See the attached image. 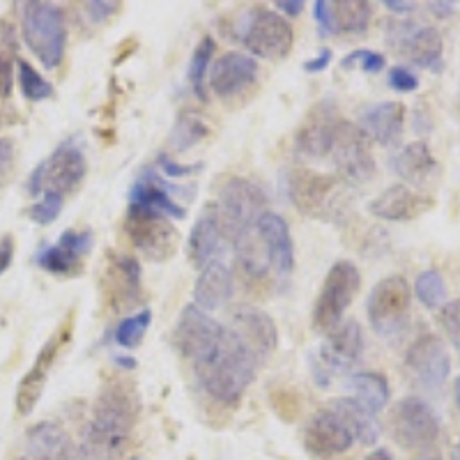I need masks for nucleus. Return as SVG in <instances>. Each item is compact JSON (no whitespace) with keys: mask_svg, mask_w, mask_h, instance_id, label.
Segmentation results:
<instances>
[{"mask_svg":"<svg viewBox=\"0 0 460 460\" xmlns=\"http://www.w3.org/2000/svg\"><path fill=\"white\" fill-rule=\"evenodd\" d=\"M141 417V394L125 373L102 382L84 439L74 447L72 460H120Z\"/></svg>","mask_w":460,"mask_h":460,"instance_id":"nucleus-1","label":"nucleus"},{"mask_svg":"<svg viewBox=\"0 0 460 460\" xmlns=\"http://www.w3.org/2000/svg\"><path fill=\"white\" fill-rule=\"evenodd\" d=\"M256 357L246 350L242 341L224 324V341L212 359L194 367L196 380L208 396L224 405H235L246 392V387L256 380L261 371Z\"/></svg>","mask_w":460,"mask_h":460,"instance_id":"nucleus-2","label":"nucleus"},{"mask_svg":"<svg viewBox=\"0 0 460 460\" xmlns=\"http://www.w3.org/2000/svg\"><path fill=\"white\" fill-rule=\"evenodd\" d=\"M288 199L302 215L334 221L350 205V196L343 191V180L336 175L293 168L286 175Z\"/></svg>","mask_w":460,"mask_h":460,"instance_id":"nucleus-3","label":"nucleus"},{"mask_svg":"<svg viewBox=\"0 0 460 460\" xmlns=\"http://www.w3.org/2000/svg\"><path fill=\"white\" fill-rule=\"evenodd\" d=\"M22 32L28 49L47 69L63 63L67 49V22L65 12L53 3L28 0L22 5Z\"/></svg>","mask_w":460,"mask_h":460,"instance_id":"nucleus-4","label":"nucleus"},{"mask_svg":"<svg viewBox=\"0 0 460 460\" xmlns=\"http://www.w3.org/2000/svg\"><path fill=\"white\" fill-rule=\"evenodd\" d=\"M217 209L224 237L237 244L256 230L258 219L267 212V196L256 182L233 175L221 187Z\"/></svg>","mask_w":460,"mask_h":460,"instance_id":"nucleus-5","label":"nucleus"},{"mask_svg":"<svg viewBox=\"0 0 460 460\" xmlns=\"http://www.w3.org/2000/svg\"><path fill=\"white\" fill-rule=\"evenodd\" d=\"M85 172H88V162L84 150L76 138H69L60 143L44 162L37 164L28 178L26 189L31 196L58 194L65 199L81 187Z\"/></svg>","mask_w":460,"mask_h":460,"instance_id":"nucleus-6","label":"nucleus"},{"mask_svg":"<svg viewBox=\"0 0 460 460\" xmlns=\"http://www.w3.org/2000/svg\"><path fill=\"white\" fill-rule=\"evenodd\" d=\"M361 286V274L352 261H339L330 267L314 306V327L320 334L332 332L343 323V314L350 309Z\"/></svg>","mask_w":460,"mask_h":460,"instance_id":"nucleus-7","label":"nucleus"},{"mask_svg":"<svg viewBox=\"0 0 460 460\" xmlns=\"http://www.w3.org/2000/svg\"><path fill=\"white\" fill-rule=\"evenodd\" d=\"M412 293L410 283L398 274L382 279L368 295L367 314L373 332L385 339H396L408 330Z\"/></svg>","mask_w":460,"mask_h":460,"instance_id":"nucleus-8","label":"nucleus"},{"mask_svg":"<svg viewBox=\"0 0 460 460\" xmlns=\"http://www.w3.org/2000/svg\"><path fill=\"white\" fill-rule=\"evenodd\" d=\"M327 336L330 339L311 357V373L318 387H330L332 377L355 367L364 352V334L357 320H345Z\"/></svg>","mask_w":460,"mask_h":460,"instance_id":"nucleus-9","label":"nucleus"},{"mask_svg":"<svg viewBox=\"0 0 460 460\" xmlns=\"http://www.w3.org/2000/svg\"><path fill=\"white\" fill-rule=\"evenodd\" d=\"M221 341H224V324L209 318L194 304L184 306L171 334L172 348L180 357L194 361V367L212 359L219 350Z\"/></svg>","mask_w":460,"mask_h":460,"instance_id":"nucleus-10","label":"nucleus"},{"mask_svg":"<svg viewBox=\"0 0 460 460\" xmlns=\"http://www.w3.org/2000/svg\"><path fill=\"white\" fill-rule=\"evenodd\" d=\"M125 233L131 244L141 249L147 261L164 262L175 253L180 233L168 217L152 212V209L129 205L125 215Z\"/></svg>","mask_w":460,"mask_h":460,"instance_id":"nucleus-11","label":"nucleus"},{"mask_svg":"<svg viewBox=\"0 0 460 460\" xmlns=\"http://www.w3.org/2000/svg\"><path fill=\"white\" fill-rule=\"evenodd\" d=\"M389 429L402 449L424 451L438 442L439 419L424 398L408 396L401 398L392 408Z\"/></svg>","mask_w":460,"mask_h":460,"instance_id":"nucleus-12","label":"nucleus"},{"mask_svg":"<svg viewBox=\"0 0 460 460\" xmlns=\"http://www.w3.org/2000/svg\"><path fill=\"white\" fill-rule=\"evenodd\" d=\"M387 42L408 63L439 72L445 65V42L438 28L414 22H389Z\"/></svg>","mask_w":460,"mask_h":460,"instance_id":"nucleus-13","label":"nucleus"},{"mask_svg":"<svg viewBox=\"0 0 460 460\" xmlns=\"http://www.w3.org/2000/svg\"><path fill=\"white\" fill-rule=\"evenodd\" d=\"M330 157L343 182L364 184L376 175L371 138L350 120H341V125L336 127Z\"/></svg>","mask_w":460,"mask_h":460,"instance_id":"nucleus-14","label":"nucleus"},{"mask_svg":"<svg viewBox=\"0 0 460 460\" xmlns=\"http://www.w3.org/2000/svg\"><path fill=\"white\" fill-rule=\"evenodd\" d=\"M405 368L419 389L438 394L451 376V357L442 339L435 334L419 336L408 348Z\"/></svg>","mask_w":460,"mask_h":460,"instance_id":"nucleus-15","label":"nucleus"},{"mask_svg":"<svg viewBox=\"0 0 460 460\" xmlns=\"http://www.w3.org/2000/svg\"><path fill=\"white\" fill-rule=\"evenodd\" d=\"M242 42L256 58L283 60L295 42L293 28L281 14L272 10H256L242 35Z\"/></svg>","mask_w":460,"mask_h":460,"instance_id":"nucleus-16","label":"nucleus"},{"mask_svg":"<svg viewBox=\"0 0 460 460\" xmlns=\"http://www.w3.org/2000/svg\"><path fill=\"white\" fill-rule=\"evenodd\" d=\"M339 106L334 100H320L306 111L295 137V150L306 159H323L330 155L336 127L341 125Z\"/></svg>","mask_w":460,"mask_h":460,"instance_id":"nucleus-17","label":"nucleus"},{"mask_svg":"<svg viewBox=\"0 0 460 460\" xmlns=\"http://www.w3.org/2000/svg\"><path fill=\"white\" fill-rule=\"evenodd\" d=\"M69 336H72V315H69V318L65 320L63 327L42 345V350L37 352L35 357V364H32L31 371L22 377L19 387H16L14 402L16 412L22 414V417H28V414L37 408V402H40V398H42L44 394V387H47L53 361H56L58 352H60V348L65 345V341H69Z\"/></svg>","mask_w":460,"mask_h":460,"instance_id":"nucleus-18","label":"nucleus"},{"mask_svg":"<svg viewBox=\"0 0 460 460\" xmlns=\"http://www.w3.org/2000/svg\"><path fill=\"white\" fill-rule=\"evenodd\" d=\"M141 262L122 253H109L104 274V295L113 311L137 309L143 299Z\"/></svg>","mask_w":460,"mask_h":460,"instance_id":"nucleus-19","label":"nucleus"},{"mask_svg":"<svg viewBox=\"0 0 460 460\" xmlns=\"http://www.w3.org/2000/svg\"><path fill=\"white\" fill-rule=\"evenodd\" d=\"M304 449L318 458H330L350 451L355 445V435L350 433L348 424L332 408L318 410L304 426L302 433Z\"/></svg>","mask_w":460,"mask_h":460,"instance_id":"nucleus-20","label":"nucleus"},{"mask_svg":"<svg viewBox=\"0 0 460 460\" xmlns=\"http://www.w3.org/2000/svg\"><path fill=\"white\" fill-rule=\"evenodd\" d=\"M189 191H194V187H172L155 168L146 166L138 172L134 187L129 189V205L152 209V212H159V215L168 217V219H184L187 209L178 205L172 194L191 196Z\"/></svg>","mask_w":460,"mask_h":460,"instance_id":"nucleus-21","label":"nucleus"},{"mask_svg":"<svg viewBox=\"0 0 460 460\" xmlns=\"http://www.w3.org/2000/svg\"><path fill=\"white\" fill-rule=\"evenodd\" d=\"M228 330L242 341L246 350L256 357L261 367L277 350V324H274V320L265 311L256 309V306H242V309H237L233 318H230Z\"/></svg>","mask_w":460,"mask_h":460,"instance_id":"nucleus-22","label":"nucleus"},{"mask_svg":"<svg viewBox=\"0 0 460 460\" xmlns=\"http://www.w3.org/2000/svg\"><path fill=\"white\" fill-rule=\"evenodd\" d=\"M315 22L324 35H359L373 19V7L367 0H315Z\"/></svg>","mask_w":460,"mask_h":460,"instance_id":"nucleus-23","label":"nucleus"},{"mask_svg":"<svg viewBox=\"0 0 460 460\" xmlns=\"http://www.w3.org/2000/svg\"><path fill=\"white\" fill-rule=\"evenodd\" d=\"M93 233L90 230H65L56 244L42 246L35 253V262L51 274H76L81 270V261L93 249Z\"/></svg>","mask_w":460,"mask_h":460,"instance_id":"nucleus-24","label":"nucleus"},{"mask_svg":"<svg viewBox=\"0 0 460 460\" xmlns=\"http://www.w3.org/2000/svg\"><path fill=\"white\" fill-rule=\"evenodd\" d=\"M435 208V199L408 184H392L368 203V212L385 221H412Z\"/></svg>","mask_w":460,"mask_h":460,"instance_id":"nucleus-25","label":"nucleus"},{"mask_svg":"<svg viewBox=\"0 0 460 460\" xmlns=\"http://www.w3.org/2000/svg\"><path fill=\"white\" fill-rule=\"evenodd\" d=\"M256 237L267 253V261L281 277H288L295 267V244L290 226L277 212L267 209L256 224Z\"/></svg>","mask_w":460,"mask_h":460,"instance_id":"nucleus-26","label":"nucleus"},{"mask_svg":"<svg viewBox=\"0 0 460 460\" xmlns=\"http://www.w3.org/2000/svg\"><path fill=\"white\" fill-rule=\"evenodd\" d=\"M258 65L252 56L228 51L219 58L209 74V88L215 90L217 97L230 100L244 93L249 85L256 84Z\"/></svg>","mask_w":460,"mask_h":460,"instance_id":"nucleus-27","label":"nucleus"},{"mask_svg":"<svg viewBox=\"0 0 460 460\" xmlns=\"http://www.w3.org/2000/svg\"><path fill=\"white\" fill-rule=\"evenodd\" d=\"M221 244H224V228H221L217 205H205L194 228L189 233L187 256L196 270H203L209 262L219 261Z\"/></svg>","mask_w":460,"mask_h":460,"instance_id":"nucleus-28","label":"nucleus"},{"mask_svg":"<svg viewBox=\"0 0 460 460\" xmlns=\"http://www.w3.org/2000/svg\"><path fill=\"white\" fill-rule=\"evenodd\" d=\"M402 125H405V106L401 102L373 104L359 115L361 131L385 147L396 146L401 141Z\"/></svg>","mask_w":460,"mask_h":460,"instance_id":"nucleus-29","label":"nucleus"},{"mask_svg":"<svg viewBox=\"0 0 460 460\" xmlns=\"http://www.w3.org/2000/svg\"><path fill=\"white\" fill-rule=\"evenodd\" d=\"M194 306L200 311H215L233 297V272L224 261L209 262L203 267L194 286Z\"/></svg>","mask_w":460,"mask_h":460,"instance_id":"nucleus-30","label":"nucleus"},{"mask_svg":"<svg viewBox=\"0 0 460 460\" xmlns=\"http://www.w3.org/2000/svg\"><path fill=\"white\" fill-rule=\"evenodd\" d=\"M26 456L37 460H72L74 445L56 421H40L26 435Z\"/></svg>","mask_w":460,"mask_h":460,"instance_id":"nucleus-31","label":"nucleus"},{"mask_svg":"<svg viewBox=\"0 0 460 460\" xmlns=\"http://www.w3.org/2000/svg\"><path fill=\"white\" fill-rule=\"evenodd\" d=\"M392 171L408 184H426L439 172V164L426 141H412L392 159Z\"/></svg>","mask_w":460,"mask_h":460,"instance_id":"nucleus-32","label":"nucleus"},{"mask_svg":"<svg viewBox=\"0 0 460 460\" xmlns=\"http://www.w3.org/2000/svg\"><path fill=\"white\" fill-rule=\"evenodd\" d=\"M341 419H343L350 433L355 435V442L359 445H376L377 438H380V426L376 421V414H371L368 410H364L355 398H339L330 405Z\"/></svg>","mask_w":460,"mask_h":460,"instance_id":"nucleus-33","label":"nucleus"},{"mask_svg":"<svg viewBox=\"0 0 460 460\" xmlns=\"http://www.w3.org/2000/svg\"><path fill=\"white\" fill-rule=\"evenodd\" d=\"M350 392H352V398L359 402L361 408L368 410L371 414H377L387 408L389 396H392L387 377L382 376V373H373V371H364V373H355V376H350Z\"/></svg>","mask_w":460,"mask_h":460,"instance_id":"nucleus-34","label":"nucleus"},{"mask_svg":"<svg viewBox=\"0 0 460 460\" xmlns=\"http://www.w3.org/2000/svg\"><path fill=\"white\" fill-rule=\"evenodd\" d=\"M208 118H203L196 111H182L175 120V127L171 131V146L175 152H187L194 146H199L203 138L209 137Z\"/></svg>","mask_w":460,"mask_h":460,"instance_id":"nucleus-35","label":"nucleus"},{"mask_svg":"<svg viewBox=\"0 0 460 460\" xmlns=\"http://www.w3.org/2000/svg\"><path fill=\"white\" fill-rule=\"evenodd\" d=\"M16 65V35L7 22H0V100L12 97Z\"/></svg>","mask_w":460,"mask_h":460,"instance_id":"nucleus-36","label":"nucleus"},{"mask_svg":"<svg viewBox=\"0 0 460 460\" xmlns=\"http://www.w3.org/2000/svg\"><path fill=\"white\" fill-rule=\"evenodd\" d=\"M215 47L217 44L212 37H203V40L196 44L194 53H191V63H189V84H191V90H194V94L200 102H208V93H205V74H208L212 56H215Z\"/></svg>","mask_w":460,"mask_h":460,"instance_id":"nucleus-37","label":"nucleus"},{"mask_svg":"<svg viewBox=\"0 0 460 460\" xmlns=\"http://www.w3.org/2000/svg\"><path fill=\"white\" fill-rule=\"evenodd\" d=\"M414 295L424 306L429 309H438L442 306L447 299V283L445 277L438 272V270H426L417 277L414 281Z\"/></svg>","mask_w":460,"mask_h":460,"instance_id":"nucleus-38","label":"nucleus"},{"mask_svg":"<svg viewBox=\"0 0 460 460\" xmlns=\"http://www.w3.org/2000/svg\"><path fill=\"white\" fill-rule=\"evenodd\" d=\"M16 69H19V85L28 102H44L53 97V85L31 63L16 60Z\"/></svg>","mask_w":460,"mask_h":460,"instance_id":"nucleus-39","label":"nucleus"},{"mask_svg":"<svg viewBox=\"0 0 460 460\" xmlns=\"http://www.w3.org/2000/svg\"><path fill=\"white\" fill-rule=\"evenodd\" d=\"M152 323V311L143 309L137 315H129V318L122 320L118 327H115V343L122 345V348H137L141 343V339L146 336L147 327Z\"/></svg>","mask_w":460,"mask_h":460,"instance_id":"nucleus-40","label":"nucleus"},{"mask_svg":"<svg viewBox=\"0 0 460 460\" xmlns=\"http://www.w3.org/2000/svg\"><path fill=\"white\" fill-rule=\"evenodd\" d=\"M65 199L58 194H42V199L37 200L31 209H28V217H31L35 224L40 226H49L60 217L63 212Z\"/></svg>","mask_w":460,"mask_h":460,"instance_id":"nucleus-41","label":"nucleus"},{"mask_svg":"<svg viewBox=\"0 0 460 460\" xmlns=\"http://www.w3.org/2000/svg\"><path fill=\"white\" fill-rule=\"evenodd\" d=\"M341 67L343 69L359 67L361 72L377 74L385 69V56L377 51H368V49H357V51L348 53V56L341 60Z\"/></svg>","mask_w":460,"mask_h":460,"instance_id":"nucleus-42","label":"nucleus"},{"mask_svg":"<svg viewBox=\"0 0 460 460\" xmlns=\"http://www.w3.org/2000/svg\"><path fill=\"white\" fill-rule=\"evenodd\" d=\"M439 323H442L445 332L449 334V339H454V343L460 345V299L442 306V311H439Z\"/></svg>","mask_w":460,"mask_h":460,"instance_id":"nucleus-43","label":"nucleus"},{"mask_svg":"<svg viewBox=\"0 0 460 460\" xmlns=\"http://www.w3.org/2000/svg\"><path fill=\"white\" fill-rule=\"evenodd\" d=\"M157 166L162 168L166 178H172V180L189 178V175H196V172L203 171V164H178V162H172L168 155H159Z\"/></svg>","mask_w":460,"mask_h":460,"instance_id":"nucleus-44","label":"nucleus"},{"mask_svg":"<svg viewBox=\"0 0 460 460\" xmlns=\"http://www.w3.org/2000/svg\"><path fill=\"white\" fill-rule=\"evenodd\" d=\"M387 79L389 85H392L394 90H398V93H414V90L419 88L417 74L410 67H405V65H396V67L389 69Z\"/></svg>","mask_w":460,"mask_h":460,"instance_id":"nucleus-45","label":"nucleus"},{"mask_svg":"<svg viewBox=\"0 0 460 460\" xmlns=\"http://www.w3.org/2000/svg\"><path fill=\"white\" fill-rule=\"evenodd\" d=\"M120 3H113V0H90V3H85L84 10L85 14L90 16V22L93 23H104L109 22L111 16L118 14L120 12Z\"/></svg>","mask_w":460,"mask_h":460,"instance_id":"nucleus-46","label":"nucleus"},{"mask_svg":"<svg viewBox=\"0 0 460 460\" xmlns=\"http://www.w3.org/2000/svg\"><path fill=\"white\" fill-rule=\"evenodd\" d=\"M14 164V143L10 138H0V187L7 180Z\"/></svg>","mask_w":460,"mask_h":460,"instance_id":"nucleus-47","label":"nucleus"},{"mask_svg":"<svg viewBox=\"0 0 460 460\" xmlns=\"http://www.w3.org/2000/svg\"><path fill=\"white\" fill-rule=\"evenodd\" d=\"M12 258H14V240H12V235L0 237V274L7 272Z\"/></svg>","mask_w":460,"mask_h":460,"instance_id":"nucleus-48","label":"nucleus"},{"mask_svg":"<svg viewBox=\"0 0 460 460\" xmlns=\"http://www.w3.org/2000/svg\"><path fill=\"white\" fill-rule=\"evenodd\" d=\"M332 63V51L330 49H323V51L318 53V58H314V60H306L304 63V69L309 74H318V72H324V69L330 67Z\"/></svg>","mask_w":460,"mask_h":460,"instance_id":"nucleus-49","label":"nucleus"},{"mask_svg":"<svg viewBox=\"0 0 460 460\" xmlns=\"http://www.w3.org/2000/svg\"><path fill=\"white\" fill-rule=\"evenodd\" d=\"M429 10L433 12L435 16H439V19H449V16L456 12V3H442V0H433V3H429Z\"/></svg>","mask_w":460,"mask_h":460,"instance_id":"nucleus-50","label":"nucleus"},{"mask_svg":"<svg viewBox=\"0 0 460 460\" xmlns=\"http://www.w3.org/2000/svg\"><path fill=\"white\" fill-rule=\"evenodd\" d=\"M274 5H277L279 10H283V12H286V14H290V16H297L299 12L304 10L302 0H277Z\"/></svg>","mask_w":460,"mask_h":460,"instance_id":"nucleus-51","label":"nucleus"},{"mask_svg":"<svg viewBox=\"0 0 460 460\" xmlns=\"http://www.w3.org/2000/svg\"><path fill=\"white\" fill-rule=\"evenodd\" d=\"M385 7L392 12H396V14H408V12H412L414 3H405V0H385Z\"/></svg>","mask_w":460,"mask_h":460,"instance_id":"nucleus-52","label":"nucleus"},{"mask_svg":"<svg viewBox=\"0 0 460 460\" xmlns=\"http://www.w3.org/2000/svg\"><path fill=\"white\" fill-rule=\"evenodd\" d=\"M115 359V364H118V367L122 368V371H134V368H137V361L131 359V357H113Z\"/></svg>","mask_w":460,"mask_h":460,"instance_id":"nucleus-53","label":"nucleus"},{"mask_svg":"<svg viewBox=\"0 0 460 460\" xmlns=\"http://www.w3.org/2000/svg\"><path fill=\"white\" fill-rule=\"evenodd\" d=\"M414 460H445V458H442V456H439L438 451L433 449V447H430V449L419 451V454H417V458H414Z\"/></svg>","mask_w":460,"mask_h":460,"instance_id":"nucleus-54","label":"nucleus"},{"mask_svg":"<svg viewBox=\"0 0 460 460\" xmlns=\"http://www.w3.org/2000/svg\"><path fill=\"white\" fill-rule=\"evenodd\" d=\"M367 460H394V458L387 449H376L373 454L367 456Z\"/></svg>","mask_w":460,"mask_h":460,"instance_id":"nucleus-55","label":"nucleus"},{"mask_svg":"<svg viewBox=\"0 0 460 460\" xmlns=\"http://www.w3.org/2000/svg\"><path fill=\"white\" fill-rule=\"evenodd\" d=\"M454 394H456V405H458V410H460V376L456 377V382H454Z\"/></svg>","mask_w":460,"mask_h":460,"instance_id":"nucleus-56","label":"nucleus"},{"mask_svg":"<svg viewBox=\"0 0 460 460\" xmlns=\"http://www.w3.org/2000/svg\"><path fill=\"white\" fill-rule=\"evenodd\" d=\"M451 460H460V439H458V442H456L454 451H451Z\"/></svg>","mask_w":460,"mask_h":460,"instance_id":"nucleus-57","label":"nucleus"},{"mask_svg":"<svg viewBox=\"0 0 460 460\" xmlns=\"http://www.w3.org/2000/svg\"><path fill=\"white\" fill-rule=\"evenodd\" d=\"M19 460H37V458H31V456H23V458H19Z\"/></svg>","mask_w":460,"mask_h":460,"instance_id":"nucleus-58","label":"nucleus"},{"mask_svg":"<svg viewBox=\"0 0 460 460\" xmlns=\"http://www.w3.org/2000/svg\"><path fill=\"white\" fill-rule=\"evenodd\" d=\"M129 460H138V458H129Z\"/></svg>","mask_w":460,"mask_h":460,"instance_id":"nucleus-59","label":"nucleus"}]
</instances>
